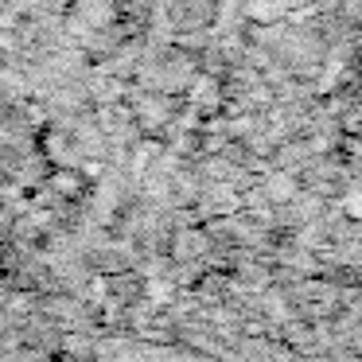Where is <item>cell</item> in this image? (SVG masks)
Instances as JSON below:
<instances>
[{
	"label": "cell",
	"mask_w": 362,
	"mask_h": 362,
	"mask_svg": "<svg viewBox=\"0 0 362 362\" xmlns=\"http://www.w3.org/2000/svg\"><path fill=\"white\" fill-rule=\"evenodd\" d=\"M346 214H354V218H362V195H351V199H346Z\"/></svg>",
	"instance_id": "1"
}]
</instances>
